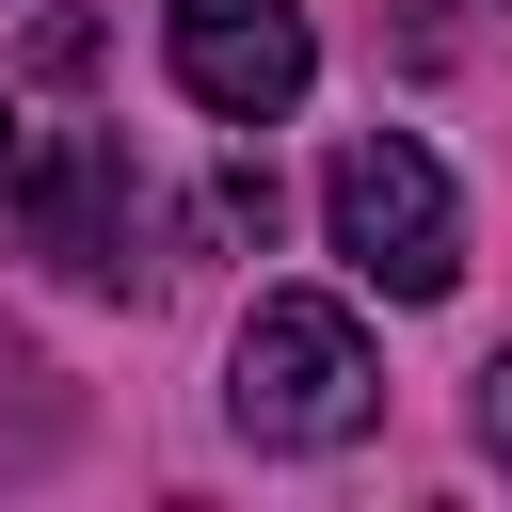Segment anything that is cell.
Returning <instances> with one entry per match:
<instances>
[{"label":"cell","instance_id":"obj_4","mask_svg":"<svg viewBox=\"0 0 512 512\" xmlns=\"http://www.w3.org/2000/svg\"><path fill=\"white\" fill-rule=\"evenodd\" d=\"M0 208L32 224V256H48V272H80V288H112V272H128V144L48 128V144H16Z\"/></svg>","mask_w":512,"mask_h":512},{"label":"cell","instance_id":"obj_7","mask_svg":"<svg viewBox=\"0 0 512 512\" xmlns=\"http://www.w3.org/2000/svg\"><path fill=\"white\" fill-rule=\"evenodd\" d=\"M0 176H16V128H0Z\"/></svg>","mask_w":512,"mask_h":512},{"label":"cell","instance_id":"obj_1","mask_svg":"<svg viewBox=\"0 0 512 512\" xmlns=\"http://www.w3.org/2000/svg\"><path fill=\"white\" fill-rule=\"evenodd\" d=\"M368 400H384V368H368L352 304H320V288H272V304L240 320L224 416H240L256 448H352V432H368Z\"/></svg>","mask_w":512,"mask_h":512},{"label":"cell","instance_id":"obj_6","mask_svg":"<svg viewBox=\"0 0 512 512\" xmlns=\"http://www.w3.org/2000/svg\"><path fill=\"white\" fill-rule=\"evenodd\" d=\"M480 448H496V464H512V352H496V368H480Z\"/></svg>","mask_w":512,"mask_h":512},{"label":"cell","instance_id":"obj_3","mask_svg":"<svg viewBox=\"0 0 512 512\" xmlns=\"http://www.w3.org/2000/svg\"><path fill=\"white\" fill-rule=\"evenodd\" d=\"M160 64H176V96H192V112L272 128V112H304L320 32H304V0H176V16H160Z\"/></svg>","mask_w":512,"mask_h":512},{"label":"cell","instance_id":"obj_5","mask_svg":"<svg viewBox=\"0 0 512 512\" xmlns=\"http://www.w3.org/2000/svg\"><path fill=\"white\" fill-rule=\"evenodd\" d=\"M208 224H224V240H272V160H224V176H208Z\"/></svg>","mask_w":512,"mask_h":512},{"label":"cell","instance_id":"obj_2","mask_svg":"<svg viewBox=\"0 0 512 512\" xmlns=\"http://www.w3.org/2000/svg\"><path fill=\"white\" fill-rule=\"evenodd\" d=\"M320 224H336V256L384 304H448V272H464V208H448V176H432L416 128H352L320 160Z\"/></svg>","mask_w":512,"mask_h":512}]
</instances>
